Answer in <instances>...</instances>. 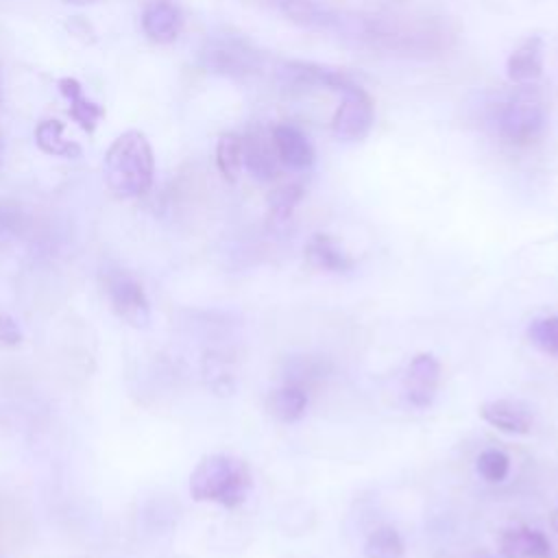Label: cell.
Segmentation results:
<instances>
[{
  "mask_svg": "<svg viewBox=\"0 0 558 558\" xmlns=\"http://www.w3.org/2000/svg\"><path fill=\"white\" fill-rule=\"evenodd\" d=\"M105 183L120 198L144 196L155 179L153 148L142 131H124L105 153Z\"/></svg>",
  "mask_w": 558,
  "mask_h": 558,
  "instance_id": "1",
  "label": "cell"
},
{
  "mask_svg": "<svg viewBox=\"0 0 558 558\" xmlns=\"http://www.w3.org/2000/svg\"><path fill=\"white\" fill-rule=\"evenodd\" d=\"M251 484L253 480L246 462L229 453H209L198 460L190 475V495L194 501L238 508L244 504Z\"/></svg>",
  "mask_w": 558,
  "mask_h": 558,
  "instance_id": "2",
  "label": "cell"
},
{
  "mask_svg": "<svg viewBox=\"0 0 558 558\" xmlns=\"http://www.w3.org/2000/svg\"><path fill=\"white\" fill-rule=\"evenodd\" d=\"M495 120L501 140L514 146H527L543 135L547 126V111L541 96L530 85H521L501 102Z\"/></svg>",
  "mask_w": 558,
  "mask_h": 558,
  "instance_id": "3",
  "label": "cell"
},
{
  "mask_svg": "<svg viewBox=\"0 0 558 558\" xmlns=\"http://www.w3.org/2000/svg\"><path fill=\"white\" fill-rule=\"evenodd\" d=\"M201 61L209 72L231 78L253 76L262 68L259 52L244 39L229 35L209 39L201 50Z\"/></svg>",
  "mask_w": 558,
  "mask_h": 558,
  "instance_id": "4",
  "label": "cell"
},
{
  "mask_svg": "<svg viewBox=\"0 0 558 558\" xmlns=\"http://www.w3.org/2000/svg\"><path fill=\"white\" fill-rule=\"evenodd\" d=\"M105 292L111 310L131 327L144 329L150 323V303L142 283L124 270H113L105 279Z\"/></svg>",
  "mask_w": 558,
  "mask_h": 558,
  "instance_id": "5",
  "label": "cell"
},
{
  "mask_svg": "<svg viewBox=\"0 0 558 558\" xmlns=\"http://www.w3.org/2000/svg\"><path fill=\"white\" fill-rule=\"evenodd\" d=\"M279 85L288 92H305V89H333V92H351L357 87L347 74L340 70L318 65L312 61H283L277 68Z\"/></svg>",
  "mask_w": 558,
  "mask_h": 558,
  "instance_id": "6",
  "label": "cell"
},
{
  "mask_svg": "<svg viewBox=\"0 0 558 558\" xmlns=\"http://www.w3.org/2000/svg\"><path fill=\"white\" fill-rule=\"evenodd\" d=\"M342 96L344 98L331 118V133L338 142L344 144L362 142L371 133L375 122L373 100L360 85Z\"/></svg>",
  "mask_w": 558,
  "mask_h": 558,
  "instance_id": "7",
  "label": "cell"
},
{
  "mask_svg": "<svg viewBox=\"0 0 558 558\" xmlns=\"http://www.w3.org/2000/svg\"><path fill=\"white\" fill-rule=\"evenodd\" d=\"M242 166L257 181H270L279 174V157L272 144V135L264 126H251L242 137Z\"/></svg>",
  "mask_w": 558,
  "mask_h": 558,
  "instance_id": "8",
  "label": "cell"
},
{
  "mask_svg": "<svg viewBox=\"0 0 558 558\" xmlns=\"http://www.w3.org/2000/svg\"><path fill=\"white\" fill-rule=\"evenodd\" d=\"M440 384V362L432 353H418L405 371V399L414 408H427L436 399Z\"/></svg>",
  "mask_w": 558,
  "mask_h": 558,
  "instance_id": "9",
  "label": "cell"
},
{
  "mask_svg": "<svg viewBox=\"0 0 558 558\" xmlns=\"http://www.w3.org/2000/svg\"><path fill=\"white\" fill-rule=\"evenodd\" d=\"M480 416L490 427L506 434H530L532 432V410L517 399H493L480 405Z\"/></svg>",
  "mask_w": 558,
  "mask_h": 558,
  "instance_id": "10",
  "label": "cell"
},
{
  "mask_svg": "<svg viewBox=\"0 0 558 558\" xmlns=\"http://www.w3.org/2000/svg\"><path fill=\"white\" fill-rule=\"evenodd\" d=\"M270 135H272V144H275L281 166H288L292 170L312 168L316 155H314V148L305 133H301L296 126L283 122V124H275L270 129Z\"/></svg>",
  "mask_w": 558,
  "mask_h": 558,
  "instance_id": "11",
  "label": "cell"
},
{
  "mask_svg": "<svg viewBox=\"0 0 558 558\" xmlns=\"http://www.w3.org/2000/svg\"><path fill=\"white\" fill-rule=\"evenodd\" d=\"M183 26L181 11L170 0H153L142 13V31L155 44H170Z\"/></svg>",
  "mask_w": 558,
  "mask_h": 558,
  "instance_id": "12",
  "label": "cell"
},
{
  "mask_svg": "<svg viewBox=\"0 0 558 558\" xmlns=\"http://www.w3.org/2000/svg\"><path fill=\"white\" fill-rule=\"evenodd\" d=\"M506 74L517 85H530L543 74V39L538 35L523 39L506 61Z\"/></svg>",
  "mask_w": 558,
  "mask_h": 558,
  "instance_id": "13",
  "label": "cell"
},
{
  "mask_svg": "<svg viewBox=\"0 0 558 558\" xmlns=\"http://www.w3.org/2000/svg\"><path fill=\"white\" fill-rule=\"evenodd\" d=\"M499 554L504 558H549L551 543L541 530L512 527L501 532Z\"/></svg>",
  "mask_w": 558,
  "mask_h": 558,
  "instance_id": "14",
  "label": "cell"
},
{
  "mask_svg": "<svg viewBox=\"0 0 558 558\" xmlns=\"http://www.w3.org/2000/svg\"><path fill=\"white\" fill-rule=\"evenodd\" d=\"M59 92L68 100L70 118L85 133H94V129L98 126L100 118L105 116V109L98 102H94L92 98H87L85 92H83V85L76 78H72V76H65V78L59 81Z\"/></svg>",
  "mask_w": 558,
  "mask_h": 558,
  "instance_id": "15",
  "label": "cell"
},
{
  "mask_svg": "<svg viewBox=\"0 0 558 558\" xmlns=\"http://www.w3.org/2000/svg\"><path fill=\"white\" fill-rule=\"evenodd\" d=\"M305 257L310 266L327 272H347L353 268V259L338 246L327 233H314L305 244Z\"/></svg>",
  "mask_w": 558,
  "mask_h": 558,
  "instance_id": "16",
  "label": "cell"
},
{
  "mask_svg": "<svg viewBox=\"0 0 558 558\" xmlns=\"http://www.w3.org/2000/svg\"><path fill=\"white\" fill-rule=\"evenodd\" d=\"M279 7L288 20L303 28L331 31L340 26V15H336L333 11L314 0H281Z\"/></svg>",
  "mask_w": 558,
  "mask_h": 558,
  "instance_id": "17",
  "label": "cell"
},
{
  "mask_svg": "<svg viewBox=\"0 0 558 558\" xmlns=\"http://www.w3.org/2000/svg\"><path fill=\"white\" fill-rule=\"evenodd\" d=\"M270 414L281 423H296L307 410V392L299 384L286 381L281 388L270 392L268 399Z\"/></svg>",
  "mask_w": 558,
  "mask_h": 558,
  "instance_id": "18",
  "label": "cell"
},
{
  "mask_svg": "<svg viewBox=\"0 0 558 558\" xmlns=\"http://www.w3.org/2000/svg\"><path fill=\"white\" fill-rule=\"evenodd\" d=\"M63 122L48 118L41 120L35 126V144L39 146L41 153L52 155V157H63V159H76L81 157V146L72 140H65L63 135Z\"/></svg>",
  "mask_w": 558,
  "mask_h": 558,
  "instance_id": "19",
  "label": "cell"
},
{
  "mask_svg": "<svg viewBox=\"0 0 558 558\" xmlns=\"http://www.w3.org/2000/svg\"><path fill=\"white\" fill-rule=\"evenodd\" d=\"M216 166L225 181L235 183L242 170V137L235 133H222L216 144Z\"/></svg>",
  "mask_w": 558,
  "mask_h": 558,
  "instance_id": "20",
  "label": "cell"
},
{
  "mask_svg": "<svg viewBox=\"0 0 558 558\" xmlns=\"http://www.w3.org/2000/svg\"><path fill=\"white\" fill-rule=\"evenodd\" d=\"M405 543L392 525H381L373 530L364 543L366 558H403Z\"/></svg>",
  "mask_w": 558,
  "mask_h": 558,
  "instance_id": "21",
  "label": "cell"
},
{
  "mask_svg": "<svg viewBox=\"0 0 558 558\" xmlns=\"http://www.w3.org/2000/svg\"><path fill=\"white\" fill-rule=\"evenodd\" d=\"M305 190L301 183L292 181V183H283L279 187L272 190V194L268 196V216L275 225H281L286 220H290V216L294 214L296 205L301 203Z\"/></svg>",
  "mask_w": 558,
  "mask_h": 558,
  "instance_id": "22",
  "label": "cell"
},
{
  "mask_svg": "<svg viewBox=\"0 0 558 558\" xmlns=\"http://www.w3.org/2000/svg\"><path fill=\"white\" fill-rule=\"evenodd\" d=\"M527 340L536 349L549 355H558V316L534 318L527 327Z\"/></svg>",
  "mask_w": 558,
  "mask_h": 558,
  "instance_id": "23",
  "label": "cell"
},
{
  "mask_svg": "<svg viewBox=\"0 0 558 558\" xmlns=\"http://www.w3.org/2000/svg\"><path fill=\"white\" fill-rule=\"evenodd\" d=\"M475 469L480 473L482 480L490 482V484H499L508 477V471H510V460L504 451L499 449H486L477 456L475 460Z\"/></svg>",
  "mask_w": 558,
  "mask_h": 558,
  "instance_id": "24",
  "label": "cell"
},
{
  "mask_svg": "<svg viewBox=\"0 0 558 558\" xmlns=\"http://www.w3.org/2000/svg\"><path fill=\"white\" fill-rule=\"evenodd\" d=\"M22 342V329L9 314H0V347H17Z\"/></svg>",
  "mask_w": 558,
  "mask_h": 558,
  "instance_id": "25",
  "label": "cell"
},
{
  "mask_svg": "<svg viewBox=\"0 0 558 558\" xmlns=\"http://www.w3.org/2000/svg\"><path fill=\"white\" fill-rule=\"evenodd\" d=\"M63 2L76 4V7H87V4H96V2H100V0H63Z\"/></svg>",
  "mask_w": 558,
  "mask_h": 558,
  "instance_id": "26",
  "label": "cell"
},
{
  "mask_svg": "<svg viewBox=\"0 0 558 558\" xmlns=\"http://www.w3.org/2000/svg\"><path fill=\"white\" fill-rule=\"evenodd\" d=\"M549 525H551V530H554V532H558V508L551 512V517H549Z\"/></svg>",
  "mask_w": 558,
  "mask_h": 558,
  "instance_id": "27",
  "label": "cell"
},
{
  "mask_svg": "<svg viewBox=\"0 0 558 558\" xmlns=\"http://www.w3.org/2000/svg\"><path fill=\"white\" fill-rule=\"evenodd\" d=\"M0 163H2V142H0Z\"/></svg>",
  "mask_w": 558,
  "mask_h": 558,
  "instance_id": "28",
  "label": "cell"
},
{
  "mask_svg": "<svg viewBox=\"0 0 558 558\" xmlns=\"http://www.w3.org/2000/svg\"><path fill=\"white\" fill-rule=\"evenodd\" d=\"M277 2H281V0H277Z\"/></svg>",
  "mask_w": 558,
  "mask_h": 558,
  "instance_id": "29",
  "label": "cell"
},
{
  "mask_svg": "<svg viewBox=\"0 0 558 558\" xmlns=\"http://www.w3.org/2000/svg\"><path fill=\"white\" fill-rule=\"evenodd\" d=\"M486 558H488V556H486Z\"/></svg>",
  "mask_w": 558,
  "mask_h": 558,
  "instance_id": "30",
  "label": "cell"
}]
</instances>
